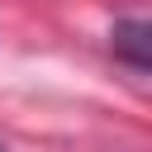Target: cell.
I'll return each mask as SVG.
<instances>
[{
  "mask_svg": "<svg viewBox=\"0 0 152 152\" xmlns=\"http://www.w3.org/2000/svg\"><path fill=\"white\" fill-rule=\"evenodd\" d=\"M109 48H114L119 62L152 71V19H119L109 28Z\"/></svg>",
  "mask_w": 152,
  "mask_h": 152,
  "instance_id": "cell-1",
  "label": "cell"
},
{
  "mask_svg": "<svg viewBox=\"0 0 152 152\" xmlns=\"http://www.w3.org/2000/svg\"><path fill=\"white\" fill-rule=\"evenodd\" d=\"M0 152H10V147H0Z\"/></svg>",
  "mask_w": 152,
  "mask_h": 152,
  "instance_id": "cell-2",
  "label": "cell"
}]
</instances>
